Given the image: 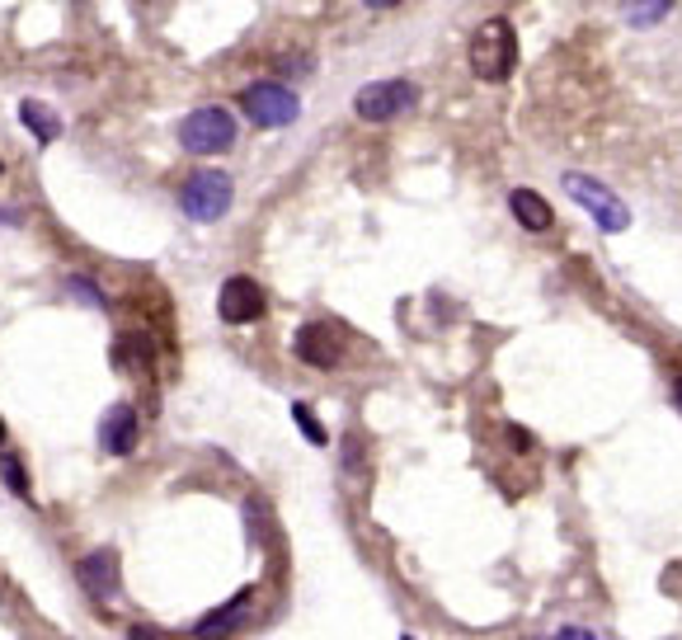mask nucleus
I'll list each match as a JSON object with an SVG mask.
<instances>
[{"label": "nucleus", "instance_id": "f03ea898", "mask_svg": "<svg viewBox=\"0 0 682 640\" xmlns=\"http://www.w3.org/2000/svg\"><path fill=\"white\" fill-rule=\"evenodd\" d=\"M231 175H222V170H193L189 179H184V189H179V208H184V217H193V222H222L226 212H231Z\"/></svg>", "mask_w": 682, "mask_h": 640}, {"label": "nucleus", "instance_id": "9d476101", "mask_svg": "<svg viewBox=\"0 0 682 640\" xmlns=\"http://www.w3.org/2000/svg\"><path fill=\"white\" fill-rule=\"evenodd\" d=\"M250 603H254V589H240L231 603H222L217 613H207L203 622H198L193 636H198V640H226V636L240 627V622L250 617Z\"/></svg>", "mask_w": 682, "mask_h": 640}, {"label": "nucleus", "instance_id": "f3484780", "mask_svg": "<svg viewBox=\"0 0 682 640\" xmlns=\"http://www.w3.org/2000/svg\"><path fill=\"white\" fill-rule=\"evenodd\" d=\"M0 472H5V480L14 486V494H20V500H28V476H24L20 457H5V462H0Z\"/></svg>", "mask_w": 682, "mask_h": 640}, {"label": "nucleus", "instance_id": "ddd939ff", "mask_svg": "<svg viewBox=\"0 0 682 640\" xmlns=\"http://www.w3.org/2000/svg\"><path fill=\"white\" fill-rule=\"evenodd\" d=\"M113 363L123 367V373H151L155 367V339H147V335H127V339H118L113 344Z\"/></svg>", "mask_w": 682, "mask_h": 640}, {"label": "nucleus", "instance_id": "39448f33", "mask_svg": "<svg viewBox=\"0 0 682 640\" xmlns=\"http://www.w3.org/2000/svg\"><path fill=\"white\" fill-rule=\"evenodd\" d=\"M565 193H570L574 203L603 226V231L617 236V231H627V226H631V208L621 203V198L607 189V184H598V179H589V175H565Z\"/></svg>", "mask_w": 682, "mask_h": 640}, {"label": "nucleus", "instance_id": "6ab92c4d", "mask_svg": "<svg viewBox=\"0 0 682 640\" xmlns=\"http://www.w3.org/2000/svg\"><path fill=\"white\" fill-rule=\"evenodd\" d=\"M127 640H165V636L155 627H132V631H127Z\"/></svg>", "mask_w": 682, "mask_h": 640}, {"label": "nucleus", "instance_id": "2eb2a0df", "mask_svg": "<svg viewBox=\"0 0 682 640\" xmlns=\"http://www.w3.org/2000/svg\"><path fill=\"white\" fill-rule=\"evenodd\" d=\"M669 10H673V0H621V14H627V24H635V28L659 24Z\"/></svg>", "mask_w": 682, "mask_h": 640}, {"label": "nucleus", "instance_id": "20e7f679", "mask_svg": "<svg viewBox=\"0 0 682 640\" xmlns=\"http://www.w3.org/2000/svg\"><path fill=\"white\" fill-rule=\"evenodd\" d=\"M415 104H419V85L401 80V76L363 85L358 99H353V109H358L363 123H391V118H401V113H409Z\"/></svg>", "mask_w": 682, "mask_h": 640}, {"label": "nucleus", "instance_id": "dca6fc26", "mask_svg": "<svg viewBox=\"0 0 682 640\" xmlns=\"http://www.w3.org/2000/svg\"><path fill=\"white\" fill-rule=\"evenodd\" d=\"M292 415H296V429H302V434H306V438H311V443H316V448H325V443H330V434L320 429V419L311 415L306 405H292Z\"/></svg>", "mask_w": 682, "mask_h": 640}, {"label": "nucleus", "instance_id": "7ed1b4c3", "mask_svg": "<svg viewBox=\"0 0 682 640\" xmlns=\"http://www.w3.org/2000/svg\"><path fill=\"white\" fill-rule=\"evenodd\" d=\"M179 141L184 151H198V155H217V151H231L236 141V113L231 109H193L189 118L179 123Z\"/></svg>", "mask_w": 682, "mask_h": 640}, {"label": "nucleus", "instance_id": "6e6552de", "mask_svg": "<svg viewBox=\"0 0 682 640\" xmlns=\"http://www.w3.org/2000/svg\"><path fill=\"white\" fill-rule=\"evenodd\" d=\"M76 575H80L85 593L99 603H109L113 593H118V556H113V551H90V556L76 565Z\"/></svg>", "mask_w": 682, "mask_h": 640}, {"label": "nucleus", "instance_id": "0eeeda50", "mask_svg": "<svg viewBox=\"0 0 682 640\" xmlns=\"http://www.w3.org/2000/svg\"><path fill=\"white\" fill-rule=\"evenodd\" d=\"M217 311H222L226 325H250L268 311V297L254 278H226L222 292H217Z\"/></svg>", "mask_w": 682, "mask_h": 640}, {"label": "nucleus", "instance_id": "f257e3e1", "mask_svg": "<svg viewBox=\"0 0 682 640\" xmlns=\"http://www.w3.org/2000/svg\"><path fill=\"white\" fill-rule=\"evenodd\" d=\"M514 66H518L514 24H508V20H485L476 28V38H471V71L480 80L500 85V80L514 76Z\"/></svg>", "mask_w": 682, "mask_h": 640}, {"label": "nucleus", "instance_id": "1a4fd4ad", "mask_svg": "<svg viewBox=\"0 0 682 640\" xmlns=\"http://www.w3.org/2000/svg\"><path fill=\"white\" fill-rule=\"evenodd\" d=\"M292 349H296V359L311 363V367H334L339 353H344V344H339V335L330 325H302Z\"/></svg>", "mask_w": 682, "mask_h": 640}, {"label": "nucleus", "instance_id": "aec40b11", "mask_svg": "<svg viewBox=\"0 0 682 640\" xmlns=\"http://www.w3.org/2000/svg\"><path fill=\"white\" fill-rule=\"evenodd\" d=\"M508 443H514V448H522V452H528V448H532V434H522V429H508Z\"/></svg>", "mask_w": 682, "mask_h": 640}, {"label": "nucleus", "instance_id": "4be33fe9", "mask_svg": "<svg viewBox=\"0 0 682 640\" xmlns=\"http://www.w3.org/2000/svg\"><path fill=\"white\" fill-rule=\"evenodd\" d=\"M673 401H678V410H682V377H678V387H673Z\"/></svg>", "mask_w": 682, "mask_h": 640}, {"label": "nucleus", "instance_id": "5701e85b", "mask_svg": "<svg viewBox=\"0 0 682 640\" xmlns=\"http://www.w3.org/2000/svg\"><path fill=\"white\" fill-rule=\"evenodd\" d=\"M0 448H5V419H0Z\"/></svg>", "mask_w": 682, "mask_h": 640}, {"label": "nucleus", "instance_id": "a211bd4d", "mask_svg": "<svg viewBox=\"0 0 682 640\" xmlns=\"http://www.w3.org/2000/svg\"><path fill=\"white\" fill-rule=\"evenodd\" d=\"M551 640H598V636H593V631H584V627H565V631H556V636H551Z\"/></svg>", "mask_w": 682, "mask_h": 640}, {"label": "nucleus", "instance_id": "f8f14e48", "mask_svg": "<svg viewBox=\"0 0 682 640\" xmlns=\"http://www.w3.org/2000/svg\"><path fill=\"white\" fill-rule=\"evenodd\" d=\"M508 208H514V217L528 226V231H551V226H556V212H551V203L536 189H514L508 193Z\"/></svg>", "mask_w": 682, "mask_h": 640}, {"label": "nucleus", "instance_id": "4468645a", "mask_svg": "<svg viewBox=\"0 0 682 640\" xmlns=\"http://www.w3.org/2000/svg\"><path fill=\"white\" fill-rule=\"evenodd\" d=\"M20 118H24V127L34 133L38 141H56L62 137V123H56V113L48 109V104H38V99H24L20 104Z\"/></svg>", "mask_w": 682, "mask_h": 640}, {"label": "nucleus", "instance_id": "b1692460", "mask_svg": "<svg viewBox=\"0 0 682 640\" xmlns=\"http://www.w3.org/2000/svg\"><path fill=\"white\" fill-rule=\"evenodd\" d=\"M401 640H415V636H401Z\"/></svg>", "mask_w": 682, "mask_h": 640}, {"label": "nucleus", "instance_id": "423d86ee", "mask_svg": "<svg viewBox=\"0 0 682 640\" xmlns=\"http://www.w3.org/2000/svg\"><path fill=\"white\" fill-rule=\"evenodd\" d=\"M240 113H250V123H260V127H288V123H296V113H302V99L278 80H260L240 95Z\"/></svg>", "mask_w": 682, "mask_h": 640}, {"label": "nucleus", "instance_id": "412c9836", "mask_svg": "<svg viewBox=\"0 0 682 640\" xmlns=\"http://www.w3.org/2000/svg\"><path fill=\"white\" fill-rule=\"evenodd\" d=\"M372 10H391V5H401V0H367Z\"/></svg>", "mask_w": 682, "mask_h": 640}, {"label": "nucleus", "instance_id": "9b49d317", "mask_svg": "<svg viewBox=\"0 0 682 640\" xmlns=\"http://www.w3.org/2000/svg\"><path fill=\"white\" fill-rule=\"evenodd\" d=\"M99 443H104V452H113V457H127V452L137 448V415L127 405H113L104 424H99Z\"/></svg>", "mask_w": 682, "mask_h": 640}]
</instances>
